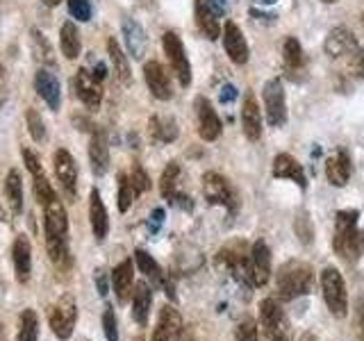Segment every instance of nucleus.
<instances>
[{
  "mask_svg": "<svg viewBox=\"0 0 364 341\" xmlns=\"http://www.w3.org/2000/svg\"><path fill=\"white\" fill-rule=\"evenodd\" d=\"M43 232L50 261L57 269L68 271L73 257L71 248H68V216L60 198H53L48 205H43Z\"/></svg>",
  "mask_w": 364,
  "mask_h": 341,
  "instance_id": "obj_1",
  "label": "nucleus"
},
{
  "mask_svg": "<svg viewBox=\"0 0 364 341\" xmlns=\"http://www.w3.org/2000/svg\"><path fill=\"white\" fill-rule=\"evenodd\" d=\"M358 210H341L335 219V253L346 261H358L364 255V230H358Z\"/></svg>",
  "mask_w": 364,
  "mask_h": 341,
  "instance_id": "obj_2",
  "label": "nucleus"
},
{
  "mask_svg": "<svg viewBox=\"0 0 364 341\" xmlns=\"http://www.w3.org/2000/svg\"><path fill=\"white\" fill-rule=\"evenodd\" d=\"M314 287V271L310 264L299 259H289L278 269L276 289L280 301H296L301 296H307Z\"/></svg>",
  "mask_w": 364,
  "mask_h": 341,
  "instance_id": "obj_3",
  "label": "nucleus"
},
{
  "mask_svg": "<svg viewBox=\"0 0 364 341\" xmlns=\"http://www.w3.org/2000/svg\"><path fill=\"white\" fill-rule=\"evenodd\" d=\"M216 266L225 273H230L237 282H242V284L250 282V253H246L244 242L225 244L219 253H216Z\"/></svg>",
  "mask_w": 364,
  "mask_h": 341,
  "instance_id": "obj_4",
  "label": "nucleus"
},
{
  "mask_svg": "<svg viewBox=\"0 0 364 341\" xmlns=\"http://www.w3.org/2000/svg\"><path fill=\"white\" fill-rule=\"evenodd\" d=\"M321 289H323V301L333 316L344 318L348 314V293L341 273L333 266L323 269L321 273Z\"/></svg>",
  "mask_w": 364,
  "mask_h": 341,
  "instance_id": "obj_5",
  "label": "nucleus"
},
{
  "mask_svg": "<svg viewBox=\"0 0 364 341\" xmlns=\"http://www.w3.org/2000/svg\"><path fill=\"white\" fill-rule=\"evenodd\" d=\"M203 193L210 205H219V207L228 210L230 214H235L239 207L237 191L230 185V180L223 178L221 173H216V170H208V173L203 175Z\"/></svg>",
  "mask_w": 364,
  "mask_h": 341,
  "instance_id": "obj_6",
  "label": "nucleus"
},
{
  "mask_svg": "<svg viewBox=\"0 0 364 341\" xmlns=\"http://www.w3.org/2000/svg\"><path fill=\"white\" fill-rule=\"evenodd\" d=\"M48 323H50V330L57 339H71L73 337V330H75V323H77V303L73 296H62L60 301H57L50 310H48Z\"/></svg>",
  "mask_w": 364,
  "mask_h": 341,
  "instance_id": "obj_7",
  "label": "nucleus"
},
{
  "mask_svg": "<svg viewBox=\"0 0 364 341\" xmlns=\"http://www.w3.org/2000/svg\"><path fill=\"white\" fill-rule=\"evenodd\" d=\"M259 325L267 341H289V325L278 301L264 298L259 303Z\"/></svg>",
  "mask_w": 364,
  "mask_h": 341,
  "instance_id": "obj_8",
  "label": "nucleus"
},
{
  "mask_svg": "<svg viewBox=\"0 0 364 341\" xmlns=\"http://www.w3.org/2000/svg\"><path fill=\"white\" fill-rule=\"evenodd\" d=\"M162 45H164V53L168 57V64H171V68H173L178 82L182 87H189L191 85V64H189L185 45H182V39L176 32H164Z\"/></svg>",
  "mask_w": 364,
  "mask_h": 341,
  "instance_id": "obj_9",
  "label": "nucleus"
},
{
  "mask_svg": "<svg viewBox=\"0 0 364 341\" xmlns=\"http://www.w3.org/2000/svg\"><path fill=\"white\" fill-rule=\"evenodd\" d=\"M262 100H264L267 121L271 128H282L287 123V100H284V87L278 77L269 80L262 89Z\"/></svg>",
  "mask_w": 364,
  "mask_h": 341,
  "instance_id": "obj_10",
  "label": "nucleus"
},
{
  "mask_svg": "<svg viewBox=\"0 0 364 341\" xmlns=\"http://www.w3.org/2000/svg\"><path fill=\"white\" fill-rule=\"evenodd\" d=\"M53 164H55L57 182H60V187L66 193V198L75 200L77 198V164H75L73 155L68 153L66 148H60L53 157Z\"/></svg>",
  "mask_w": 364,
  "mask_h": 341,
  "instance_id": "obj_11",
  "label": "nucleus"
},
{
  "mask_svg": "<svg viewBox=\"0 0 364 341\" xmlns=\"http://www.w3.org/2000/svg\"><path fill=\"white\" fill-rule=\"evenodd\" d=\"M73 89H75V96L82 100V105L87 109H98L100 102H102V87H100V80L87 71V68H80L73 77Z\"/></svg>",
  "mask_w": 364,
  "mask_h": 341,
  "instance_id": "obj_12",
  "label": "nucleus"
},
{
  "mask_svg": "<svg viewBox=\"0 0 364 341\" xmlns=\"http://www.w3.org/2000/svg\"><path fill=\"white\" fill-rule=\"evenodd\" d=\"M196 117H198V134L200 139L205 141H216L221 136V130H223V123L219 119V114L212 107V102L205 98V96H198L196 98Z\"/></svg>",
  "mask_w": 364,
  "mask_h": 341,
  "instance_id": "obj_13",
  "label": "nucleus"
},
{
  "mask_svg": "<svg viewBox=\"0 0 364 341\" xmlns=\"http://www.w3.org/2000/svg\"><path fill=\"white\" fill-rule=\"evenodd\" d=\"M269 278H271V250L259 239L250 248V284L253 287H264Z\"/></svg>",
  "mask_w": 364,
  "mask_h": 341,
  "instance_id": "obj_14",
  "label": "nucleus"
},
{
  "mask_svg": "<svg viewBox=\"0 0 364 341\" xmlns=\"http://www.w3.org/2000/svg\"><path fill=\"white\" fill-rule=\"evenodd\" d=\"M223 48H225L228 57L232 60V64L244 66L248 62L250 50H248L246 37H244V32L239 30L237 23H232V21H228L223 26Z\"/></svg>",
  "mask_w": 364,
  "mask_h": 341,
  "instance_id": "obj_15",
  "label": "nucleus"
},
{
  "mask_svg": "<svg viewBox=\"0 0 364 341\" xmlns=\"http://www.w3.org/2000/svg\"><path fill=\"white\" fill-rule=\"evenodd\" d=\"M144 77H146L148 89H151V94L157 100L173 98V85H171V77L166 73V68L159 62H146L144 64Z\"/></svg>",
  "mask_w": 364,
  "mask_h": 341,
  "instance_id": "obj_16",
  "label": "nucleus"
},
{
  "mask_svg": "<svg viewBox=\"0 0 364 341\" xmlns=\"http://www.w3.org/2000/svg\"><path fill=\"white\" fill-rule=\"evenodd\" d=\"M134 261H136V266H139V271L144 273V276H146L148 280H151L153 287H162L168 298H171V301H176L173 284H171V280H166L162 266H159L157 261L146 253V250H141V248L136 250V253H134Z\"/></svg>",
  "mask_w": 364,
  "mask_h": 341,
  "instance_id": "obj_17",
  "label": "nucleus"
},
{
  "mask_svg": "<svg viewBox=\"0 0 364 341\" xmlns=\"http://www.w3.org/2000/svg\"><path fill=\"white\" fill-rule=\"evenodd\" d=\"M11 264H14V278L26 284L32 276V246L26 234H18L11 246Z\"/></svg>",
  "mask_w": 364,
  "mask_h": 341,
  "instance_id": "obj_18",
  "label": "nucleus"
},
{
  "mask_svg": "<svg viewBox=\"0 0 364 341\" xmlns=\"http://www.w3.org/2000/svg\"><path fill=\"white\" fill-rule=\"evenodd\" d=\"M360 48L358 45V39L355 34H353L348 28L339 26V28H333L328 32V37L323 41V50L328 57H344V55H353Z\"/></svg>",
  "mask_w": 364,
  "mask_h": 341,
  "instance_id": "obj_19",
  "label": "nucleus"
},
{
  "mask_svg": "<svg viewBox=\"0 0 364 341\" xmlns=\"http://www.w3.org/2000/svg\"><path fill=\"white\" fill-rule=\"evenodd\" d=\"M178 180H180L178 162H168V166L164 168V173H162V180H159V191H162L164 200L180 205L182 210H191V198L178 191Z\"/></svg>",
  "mask_w": 364,
  "mask_h": 341,
  "instance_id": "obj_20",
  "label": "nucleus"
},
{
  "mask_svg": "<svg viewBox=\"0 0 364 341\" xmlns=\"http://www.w3.org/2000/svg\"><path fill=\"white\" fill-rule=\"evenodd\" d=\"M34 89L39 91V96L46 100L53 112L60 109L62 105V89H60V80L50 71V68H39L37 75H34Z\"/></svg>",
  "mask_w": 364,
  "mask_h": 341,
  "instance_id": "obj_21",
  "label": "nucleus"
},
{
  "mask_svg": "<svg viewBox=\"0 0 364 341\" xmlns=\"http://www.w3.org/2000/svg\"><path fill=\"white\" fill-rule=\"evenodd\" d=\"M193 14H196L198 30L210 41H216L221 37V23H219V18H216V11H214L210 0H196V3H193Z\"/></svg>",
  "mask_w": 364,
  "mask_h": 341,
  "instance_id": "obj_22",
  "label": "nucleus"
},
{
  "mask_svg": "<svg viewBox=\"0 0 364 341\" xmlns=\"http://www.w3.org/2000/svg\"><path fill=\"white\" fill-rule=\"evenodd\" d=\"M89 162L91 170L96 175H105L109 168V146H107V136L102 130H94L89 141Z\"/></svg>",
  "mask_w": 364,
  "mask_h": 341,
  "instance_id": "obj_23",
  "label": "nucleus"
},
{
  "mask_svg": "<svg viewBox=\"0 0 364 341\" xmlns=\"http://www.w3.org/2000/svg\"><path fill=\"white\" fill-rule=\"evenodd\" d=\"M273 178H278V180H291L301 189L307 187V178H305L303 166L296 162V159L289 153H280V155H276V159H273Z\"/></svg>",
  "mask_w": 364,
  "mask_h": 341,
  "instance_id": "obj_24",
  "label": "nucleus"
},
{
  "mask_svg": "<svg viewBox=\"0 0 364 341\" xmlns=\"http://www.w3.org/2000/svg\"><path fill=\"white\" fill-rule=\"evenodd\" d=\"M121 30H123V39H125V48H128V53L134 57V60H141L148 50L146 30L134 18H125L121 23Z\"/></svg>",
  "mask_w": 364,
  "mask_h": 341,
  "instance_id": "obj_25",
  "label": "nucleus"
},
{
  "mask_svg": "<svg viewBox=\"0 0 364 341\" xmlns=\"http://www.w3.org/2000/svg\"><path fill=\"white\" fill-rule=\"evenodd\" d=\"M89 223H91V230H94V237L98 242H102L109 232V216H107L105 202H102L98 189L91 191V196H89Z\"/></svg>",
  "mask_w": 364,
  "mask_h": 341,
  "instance_id": "obj_26",
  "label": "nucleus"
},
{
  "mask_svg": "<svg viewBox=\"0 0 364 341\" xmlns=\"http://www.w3.org/2000/svg\"><path fill=\"white\" fill-rule=\"evenodd\" d=\"M242 130L246 134L248 141H257L262 136V114H259V105L253 94H248L244 98L242 105Z\"/></svg>",
  "mask_w": 364,
  "mask_h": 341,
  "instance_id": "obj_27",
  "label": "nucleus"
},
{
  "mask_svg": "<svg viewBox=\"0 0 364 341\" xmlns=\"http://www.w3.org/2000/svg\"><path fill=\"white\" fill-rule=\"evenodd\" d=\"M112 284L114 293H117L119 303H128L132 298V284H134V273H132V259H123L121 264L112 271Z\"/></svg>",
  "mask_w": 364,
  "mask_h": 341,
  "instance_id": "obj_28",
  "label": "nucleus"
},
{
  "mask_svg": "<svg viewBox=\"0 0 364 341\" xmlns=\"http://www.w3.org/2000/svg\"><path fill=\"white\" fill-rule=\"evenodd\" d=\"M350 170H353L350 157L346 151H341V148L326 162V178H328L330 185H335V187L346 185L348 178H350Z\"/></svg>",
  "mask_w": 364,
  "mask_h": 341,
  "instance_id": "obj_29",
  "label": "nucleus"
},
{
  "mask_svg": "<svg viewBox=\"0 0 364 341\" xmlns=\"http://www.w3.org/2000/svg\"><path fill=\"white\" fill-rule=\"evenodd\" d=\"M151 305H153V289L148 287V282H136L134 293H132V318L139 325L148 323Z\"/></svg>",
  "mask_w": 364,
  "mask_h": 341,
  "instance_id": "obj_30",
  "label": "nucleus"
},
{
  "mask_svg": "<svg viewBox=\"0 0 364 341\" xmlns=\"http://www.w3.org/2000/svg\"><path fill=\"white\" fill-rule=\"evenodd\" d=\"M107 53H109V62H112V68H114V75L121 85H130L132 80V73H130V64H128V55L121 50L119 41L109 37L107 39Z\"/></svg>",
  "mask_w": 364,
  "mask_h": 341,
  "instance_id": "obj_31",
  "label": "nucleus"
},
{
  "mask_svg": "<svg viewBox=\"0 0 364 341\" xmlns=\"http://www.w3.org/2000/svg\"><path fill=\"white\" fill-rule=\"evenodd\" d=\"M60 48L66 60H75L82 50V39H80V30L73 21H66L60 30Z\"/></svg>",
  "mask_w": 364,
  "mask_h": 341,
  "instance_id": "obj_32",
  "label": "nucleus"
},
{
  "mask_svg": "<svg viewBox=\"0 0 364 341\" xmlns=\"http://www.w3.org/2000/svg\"><path fill=\"white\" fill-rule=\"evenodd\" d=\"M5 198H7L11 214L18 216L23 212V180H21L18 168H11L5 178Z\"/></svg>",
  "mask_w": 364,
  "mask_h": 341,
  "instance_id": "obj_33",
  "label": "nucleus"
},
{
  "mask_svg": "<svg viewBox=\"0 0 364 341\" xmlns=\"http://www.w3.org/2000/svg\"><path fill=\"white\" fill-rule=\"evenodd\" d=\"M151 134L153 139L159 144H171L178 139V123L173 117H166V114H157L151 119Z\"/></svg>",
  "mask_w": 364,
  "mask_h": 341,
  "instance_id": "obj_34",
  "label": "nucleus"
},
{
  "mask_svg": "<svg viewBox=\"0 0 364 341\" xmlns=\"http://www.w3.org/2000/svg\"><path fill=\"white\" fill-rule=\"evenodd\" d=\"M157 323L166 330V332L171 335V339H173V341H182V337H185V323H182V316L178 314L176 307L164 305L162 310H159Z\"/></svg>",
  "mask_w": 364,
  "mask_h": 341,
  "instance_id": "obj_35",
  "label": "nucleus"
},
{
  "mask_svg": "<svg viewBox=\"0 0 364 341\" xmlns=\"http://www.w3.org/2000/svg\"><path fill=\"white\" fill-rule=\"evenodd\" d=\"M282 60H284V68H287L291 75L303 71L305 55H303V48H301L299 39H294V37L284 39V43H282Z\"/></svg>",
  "mask_w": 364,
  "mask_h": 341,
  "instance_id": "obj_36",
  "label": "nucleus"
},
{
  "mask_svg": "<svg viewBox=\"0 0 364 341\" xmlns=\"http://www.w3.org/2000/svg\"><path fill=\"white\" fill-rule=\"evenodd\" d=\"M16 341H39V316L34 310H23L18 318V335Z\"/></svg>",
  "mask_w": 364,
  "mask_h": 341,
  "instance_id": "obj_37",
  "label": "nucleus"
},
{
  "mask_svg": "<svg viewBox=\"0 0 364 341\" xmlns=\"http://www.w3.org/2000/svg\"><path fill=\"white\" fill-rule=\"evenodd\" d=\"M30 37H32V48H34V57H37V62L46 66H53L55 60H53V48L50 43L46 41V37L39 32V30H30Z\"/></svg>",
  "mask_w": 364,
  "mask_h": 341,
  "instance_id": "obj_38",
  "label": "nucleus"
},
{
  "mask_svg": "<svg viewBox=\"0 0 364 341\" xmlns=\"http://www.w3.org/2000/svg\"><path fill=\"white\" fill-rule=\"evenodd\" d=\"M136 196H139V193H136L130 175L121 173L119 175V212H123V214L128 212L132 207V202H134Z\"/></svg>",
  "mask_w": 364,
  "mask_h": 341,
  "instance_id": "obj_39",
  "label": "nucleus"
},
{
  "mask_svg": "<svg viewBox=\"0 0 364 341\" xmlns=\"http://www.w3.org/2000/svg\"><path fill=\"white\" fill-rule=\"evenodd\" d=\"M26 125H28V132L34 141L37 144L46 141V123H43V117L34 107H30L26 112Z\"/></svg>",
  "mask_w": 364,
  "mask_h": 341,
  "instance_id": "obj_40",
  "label": "nucleus"
},
{
  "mask_svg": "<svg viewBox=\"0 0 364 341\" xmlns=\"http://www.w3.org/2000/svg\"><path fill=\"white\" fill-rule=\"evenodd\" d=\"M32 182H34V198H37V202L41 205H48L53 198H57V193H55V189H53V185L48 182V178H46V173L43 175H39V178H32Z\"/></svg>",
  "mask_w": 364,
  "mask_h": 341,
  "instance_id": "obj_41",
  "label": "nucleus"
},
{
  "mask_svg": "<svg viewBox=\"0 0 364 341\" xmlns=\"http://www.w3.org/2000/svg\"><path fill=\"white\" fill-rule=\"evenodd\" d=\"M235 337L237 341H259L257 337V323H255V318H242V321L237 323V330H235Z\"/></svg>",
  "mask_w": 364,
  "mask_h": 341,
  "instance_id": "obj_42",
  "label": "nucleus"
},
{
  "mask_svg": "<svg viewBox=\"0 0 364 341\" xmlns=\"http://www.w3.org/2000/svg\"><path fill=\"white\" fill-rule=\"evenodd\" d=\"M102 332H105L107 341H119V325H117V314L112 307H105L102 312Z\"/></svg>",
  "mask_w": 364,
  "mask_h": 341,
  "instance_id": "obj_43",
  "label": "nucleus"
},
{
  "mask_svg": "<svg viewBox=\"0 0 364 341\" xmlns=\"http://www.w3.org/2000/svg\"><path fill=\"white\" fill-rule=\"evenodd\" d=\"M68 11L77 21H89L91 18V0H68Z\"/></svg>",
  "mask_w": 364,
  "mask_h": 341,
  "instance_id": "obj_44",
  "label": "nucleus"
},
{
  "mask_svg": "<svg viewBox=\"0 0 364 341\" xmlns=\"http://www.w3.org/2000/svg\"><path fill=\"white\" fill-rule=\"evenodd\" d=\"M130 180H132V185H134L136 193H146L148 189H151V178H148V173L141 168V164H134V166H132Z\"/></svg>",
  "mask_w": 364,
  "mask_h": 341,
  "instance_id": "obj_45",
  "label": "nucleus"
},
{
  "mask_svg": "<svg viewBox=\"0 0 364 341\" xmlns=\"http://www.w3.org/2000/svg\"><path fill=\"white\" fill-rule=\"evenodd\" d=\"M23 162H26L28 170H30V175L32 178H39L43 175V166H41V159L39 155H34L30 148H23Z\"/></svg>",
  "mask_w": 364,
  "mask_h": 341,
  "instance_id": "obj_46",
  "label": "nucleus"
},
{
  "mask_svg": "<svg viewBox=\"0 0 364 341\" xmlns=\"http://www.w3.org/2000/svg\"><path fill=\"white\" fill-rule=\"evenodd\" d=\"M353 57V60H350V68H353V71H355V75L358 77H362L364 80V50H355V53H353L350 55Z\"/></svg>",
  "mask_w": 364,
  "mask_h": 341,
  "instance_id": "obj_47",
  "label": "nucleus"
},
{
  "mask_svg": "<svg viewBox=\"0 0 364 341\" xmlns=\"http://www.w3.org/2000/svg\"><path fill=\"white\" fill-rule=\"evenodd\" d=\"M355 325H358L360 341H364V296L358 301V307H355Z\"/></svg>",
  "mask_w": 364,
  "mask_h": 341,
  "instance_id": "obj_48",
  "label": "nucleus"
},
{
  "mask_svg": "<svg viewBox=\"0 0 364 341\" xmlns=\"http://www.w3.org/2000/svg\"><path fill=\"white\" fill-rule=\"evenodd\" d=\"M9 96V80H7V71L5 66L0 64V105H5Z\"/></svg>",
  "mask_w": 364,
  "mask_h": 341,
  "instance_id": "obj_49",
  "label": "nucleus"
},
{
  "mask_svg": "<svg viewBox=\"0 0 364 341\" xmlns=\"http://www.w3.org/2000/svg\"><path fill=\"white\" fill-rule=\"evenodd\" d=\"M96 284H98V293L105 298V296H107V278H105V271H102V269L96 271Z\"/></svg>",
  "mask_w": 364,
  "mask_h": 341,
  "instance_id": "obj_50",
  "label": "nucleus"
},
{
  "mask_svg": "<svg viewBox=\"0 0 364 341\" xmlns=\"http://www.w3.org/2000/svg\"><path fill=\"white\" fill-rule=\"evenodd\" d=\"M235 98H237L235 87H232V85H225V87L221 89V102H232Z\"/></svg>",
  "mask_w": 364,
  "mask_h": 341,
  "instance_id": "obj_51",
  "label": "nucleus"
},
{
  "mask_svg": "<svg viewBox=\"0 0 364 341\" xmlns=\"http://www.w3.org/2000/svg\"><path fill=\"white\" fill-rule=\"evenodd\" d=\"M153 341H173L171 339V335L166 332V330L157 323V328H155V332H153Z\"/></svg>",
  "mask_w": 364,
  "mask_h": 341,
  "instance_id": "obj_52",
  "label": "nucleus"
},
{
  "mask_svg": "<svg viewBox=\"0 0 364 341\" xmlns=\"http://www.w3.org/2000/svg\"><path fill=\"white\" fill-rule=\"evenodd\" d=\"M162 221H164V210H155L153 212V230H157V227L162 225Z\"/></svg>",
  "mask_w": 364,
  "mask_h": 341,
  "instance_id": "obj_53",
  "label": "nucleus"
},
{
  "mask_svg": "<svg viewBox=\"0 0 364 341\" xmlns=\"http://www.w3.org/2000/svg\"><path fill=\"white\" fill-rule=\"evenodd\" d=\"M41 3H43V5H48V7H57V5L62 3V0H41Z\"/></svg>",
  "mask_w": 364,
  "mask_h": 341,
  "instance_id": "obj_54",
  "label": "nucleus"
},
{
  "mask_svg": "<svg viewBox=\"0 0 364 341\" xmlns=\"http://www.w3.org/2000/svg\"><path fill=\"white\" fill-rule=\"evenodd\" d=\"M0 341H7V330L3 323H0Z\"/></svg>",
  "mask_w": 364,
  "mask_h": 341,
  "instance_id": "obj_55",
  "label": "nucleus"
},
{
  "mask_svg": "<svg viewBox=\"0 0 364 341\" xmlns=\"http://www.w3.org/2000/svg\"><path fill=\"white\" fill-rule=\"evenodd\" d=\"M214 5L219 7V9H223L225 7V0H214Z\"/></svg>",
  "mask_w": 364,
  "mask_h": 341,
  "instance_id": "obj_56",
  "label": "nucleus"
},
{
  "mask_svg": "<svg viewBox=\"0 0 364 341\" xmlns=\"http://www.w3.org/2000/svg\"><path fill=\"white\" fill-rule=\"evenodd\" d=\"M257 3H262V5H271V3H276V0H257Z\"/></svg>",
  "mask_w": 364,
  "mask_h": 341,
  "instance_id": "obj_57",
  "label": "nucleus"
},
{
  "mask_svg": "<svg viewBox=\"0 0 364 341\" xmlns=\"http://www.w3.org/2000/svg\"><path fill=\"white\" fill-rule=\"evenodd\" d=\"M303 341H314V339H312L310 335H305V337H303Z\"/></svg>",
  "mask_w": 364,
  "mask_h": 341,
  "instance_id": "obj_58",
  "label": "nucleus"
},
{
  "mask_svg": "<svg viewBox=\"0 0 364 341\" xmlns=\"http://www.w3.org/2000/svg\"><path fill=\"white\" fill-rule=\"evenodd\" d=\"M323 3H328V5H330V3H337V0H323Z\"/></svg>",
  "mask_w": 364,
  "mask_h": 341,
  "instance_id": "obj_59",
  "label": "nucleus"
},
{
  "mask_svg": "<svg viewBox=\"0 0 364 341\" xmlns=\"http://www.w3.org/2000/svg\"><path fill=\"white\" fill-rule=\"evenodd\" d=\"M362 26H364V11H362Z\"/></svg>",
  "mask_w": 364,
  "mask_h": 341,
  "instance_id": "obj_60",
  "label": "nucleus"
},
{
  "mask_svg": "<svg viewBox=\"0 0 364 341\" xmlns=\"http://www.w3.org/2000/svg\"><path fill=\"white\" fill-rule=\"evenodd\" d=\"M134 341H144V339H134Z\"/></svg>",
  "mask_w": 364,
  "mask_h": 341,
  "instance_id": "obj_61",
  "label": "nucleus"
}]
</instances>
